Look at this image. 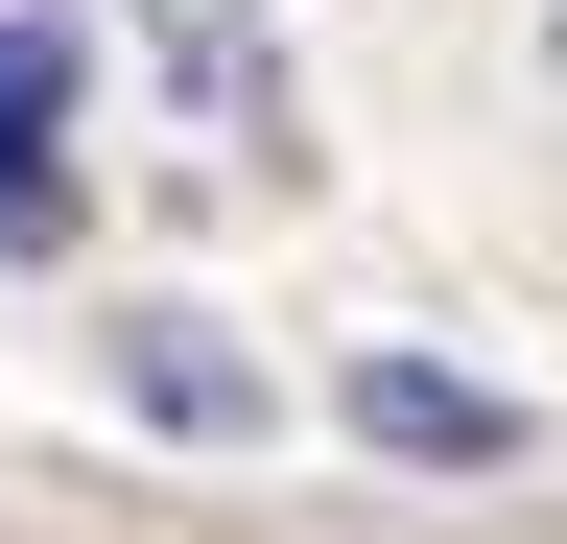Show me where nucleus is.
<instances>
[{"label":"nucleus","mask_w":567,"mask_h":544,"mask_svg":"<svg viewBox=\"0 0 567 544\" xmlns=\"http://www.w3.org/2000/svg\"><path fill=\"white\" fill-rule=\"evenodd\" d=\"M71 95H95V48H71V24H0V260L71 237Z\"/></svg>","instance_id":"f257e3e1"},{"label":"nucleus","mask_w":567,"mask_h":544,"mask_svg":"<svg viewBox=\"0 0 567 544\" xmlns=\"http://www.w3.org/2000/svg\"><path fill=\"white\" fill-rule=\"evenodd\" d=\"M118 379L166 402V427H260V379L213 356V308H118Z\"/></svg>","instance_id":"7ed1b4c3"},{"label":"nucleus","mask_w":567,"mask_h":544,"mask_svg":"<svg viewBox=\"0 0 567 544\" xmlns=\"http://www.w3.org/2000/svg\"><path fill=\"white\" fill-rule=\"evenodd\" d=\"M354 427H379L402 473H496V450H520V402H496V379H425V356H354Z\"/></svg>","instance_id":"f03ea898"}]
</instances>
